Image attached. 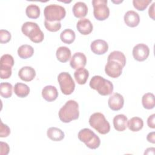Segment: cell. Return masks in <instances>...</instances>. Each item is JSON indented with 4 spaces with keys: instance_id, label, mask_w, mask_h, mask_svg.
<instances>
[{
    "instance_id": "30bf717a",
    "label": "cell",
    "mask_w": 155,
    "mask_h": 155,
    "mask_svg": "<svg viewBox=\"0 0 155 155\" xmlns=\"http://www.w3.org/2000/svg\"><path fill=\"white\" fill-rule=\"evenodd\" d=\"M122 68L123 67L119 62L115 61H107L105 66V71L108 76L116 78L121 75Z\"/></svg>"
},
{
    "instance_id": "6da1fadb",
    "label": "cell",
    "mask_w": 155,
    "mask_h": 155,
    "mask_svg": "<svg viewBox=\"0 0 155 155\" xmlns=\"http://www.w3.org/2000/svg\"><path fill=\"white\" fill-rule=\"evenodd\" d=\"M59 119L64 123H69L73 120H76L79 116V105L74 100L66 102L59 111Z\"/></svg>"
},
{
    "instance_id": "484cf974",
    "label": "cell",
    "mask_w": 155,
    "mask_h": 155,
    "mask_svg": "<svg viewBox=\"0 0 155 155\" xmlns=\"http://www.w3.org/2000/svg\"><path fill=\"white\" fill-rule=\"evenodd\" d=\"M76 35L73 30L67 28L63 30L60 34L61 40L65 44H70L73 43L75 39Z\"/></svg>"
},
{
    "instance_id": "7a4b0ae2",
    "label": "cell",
    "mask_w": 155,
    "mask_h": 155,
    "mask_svg": "<svg viewBox=\"0 0 155 155\" xmlns=\"http://www.w3.org/2000/svg\"><path fill=\"white\" fill-rule=\"evenodd\" d=\"M90 87L96 90L102 96L111 94L113 91V85L110 81L101 76H94L90 81Z\"/></svg>"
},
{
    "instance_id": "d590c367",
    "label": "cell",
    "mask_w": 155,
    "mask_h": 155,
    "mask_svg": "<svg viewBox=\"0 0 155 155\" xmlns=\"http://www.w3.org/2000/svg\"><path fill=\"white\" fill-rule=\"evenodd\" d=\"M10 151L8 145L4 142H1V155H7Z\"/></svg>"
},
{
    "instance_id": "e575fe53",
    "label": "cell",
    "mask_w": 155,
    "mask_h": 155,
    "mask_svg": "<svg viewBox=\"0 0 155 155\" xmlns=\"http://www.w3.org/2000/svg\"><path fill=\"white\" fill-rule=\"evenodd\" d=\"M0 137H7L10 134V129L6 125L3 124V122H1V127H0Z\"/></svg>"
},
{
    "instance_id": "ffe728a7",
    "label": "cell",
    "mask_w": 155,
    "mask_h": 155,
    "mask_svg": "<svg viewBox=\"0 0 155 155\" xmlns=\"http://www.w3.org/2000/svg\"><path fill=\"white\" fill-rule=\"evenodd\" d=\"M89 76L88 71L84 68V67H81L76 69V70L74 73V77L78 84L80 85L85 84Z\"/></svg>"
},
{
    "instance_id": "e0dca14e",
    "label": "cell",
    "mask_w": 155,
    "mask_h": 155,
    "mask_svg": "<svg viewBox=\"0 0 155 155\" xmlns=\"http://www.w3.org/2000/svg\"><path fill=\"white\" fill-rule=\"evenodd\" d=\"M42 96L45 101L52 102L58 97V91L54 86L47 85L42 90Z\"/></svg>"
},
{
    "instance_id": "83f0119b",
    "label": "cell",
    "mask_w": 155,
    "mask_h": 155,
    "mask_svg": "<svg viewBox=\"0 0 155 155\" xmlns=\"http://www.w3.org/2000/svg\"><path fill=\"white\" fill-rule=\"evenodd\" d=\"M142 104L145 109H153L155 105L154 95L151 93H147L144 94L142 98Z\"/></svg>"
},
{
    "instance_id": "8992f818",
    "label": "cell",
    "mask_w": 155,
    "mask_h": 155,
    "mask_svg": "<svg viewBox=\"0 0 155 155\" xmlns=\"http://www.w3.org/2000/svg\"><path fill=\"white\" fill-rule=\"evenodd\" d=\"M78 139L90 149H96L101 144V140L91 130L84 128L78 133Z\"/></svg>"
},
{
    "instance_id": "4dcf8cb0",
    "label": "cell",
    "mask_w": 155,
    "mask_h": 155,
    "mask_svg": "<svg viewBox=\"0 0 155 155\" xmlns=\"http://www.w3.org/2000/svg\"><path fill=\"white\" fill-rule=\"evenodd\" d=\"M0 65L1 67H12L14 65V59L13 56L8 54L2 55L1 58Z\"/></svg>"
},
{
    "instance_id": "52a82bcc",
    "label": "cell",
    "mask_w": 155,
    "mask_h": 155,
    "mask_svg": "<svg viewBox=\"0 0 155 155\" xmlns=\"http://www.w3.org/2000/svg\"><path fill=\"white\" fill-rule=\"evenodd\" d=\"M58 81L61 91L65 95L71 94L74 90L75 83L70 73L62 72L58 76Z\"/></svg>"
},
{
    "instance_id": "4316f807",
    "label": "cell",
    "mask_w": 155,
    "mask_h": 155,
    "mask_svg": "<svg viewBox=\"0 0 155 155\" xmlns=\"http://www.w3.org/2000/svg\"><path fill=\"white\" fill-rule=\"evenodd\" d=\"M107 61H115L119 62L124 68L126 64V58L120 51H113L108 56Z\"/></svg>"
},
{
    "instance_id": "ba28073f",
    "label": "cell",
    "mask_w": 155,
    "mask_h": 155,
    "mask_svg": "<svg viewBox=\"0 0 155 155\" xmlns=\"http://www.w3.org/2000/svg\"><path fill=\"white\" fill-rule=\"evenodd\" d=\"M93 15L98 21H104L110 15V9L107 6V0H93Z\"/></svg>"
},
{
    "instance_id": "836d02e7",
    "label": "cell",
    "mask_w": 155,
    "mask_h": 155,
    "mask_svg": "<svg viewBox=\"0 0 155 155\" xmlns=\"http://www.w3.org/2000/svg\"><path fill=\"white\" fill-rule=\"evenodd\" d=\"M11 38V33L8 31L2 29L0 30V42L1 44L7 43L10 41Z\"/></svg>"
},
{
    "instance_id": "1f68e13d",
    "label": "cell",
    "mask_w": 155,
    "mask_h": 155,
    "mask_svg": "<svg viewBox=\"0 0 155 155\" xmlns=\"http://www.w3.org/2000/svg\"><path fill=\"white\" fill-rule=\"evenodd\" d=\"M151 0H133L134 7L139 11H143L151 2Z\"/></svg>"
},
{
    "instance_id": "2e32d148",
    "label": "cell",
    "mask_w": 155,
    "mask_h": 155,
    "mask_svg": "<svg viewBox=\"0 0 155 155\" xmlns=\"http://www.w3.org/2000/svg\"><path fill=\"white\" fill-rule=\"evenodd\" d=\"M18 76L21 80L25 82H30L35 78L36 71L31 67L25 66L19 70Z\"/></svg>"
},
{
    "instance_id": "d6986e66",
    "label": "cell",
    "mask_w": 155,
    "mask_h": 155,
    "mask_svg": "<svg viewBox=\"0 0 155 155\" xmlns=\"http://www.w3.org/2000/svg\"><path fill=\"white\" fill-rule=\"evenodd\" d=\"M73 13L76 18H84L88 13V7L85 3L79 1L74 4L73 7Z\"/></svg>"
},
{
    "instance_id": "603a6c76",
    "label": "cell",
    "mask_w": 155,
    "mask_h": 155,
    "mask_svg": "<svg viewBox=\"0 0 155 155\" xmlns=\"http://www.w3.org/2000/svg\"><path fill=\"white\" fill-rule=\"evenodd\" d=\"M143 126V120L139 117H133L131 118L127 122V127L129 130L133 131H138L140 130Z\"/></svg>"
},
{
    "instance_id": "7c38bea8",
    "label": "cell",
    "mask_w": 155,
    "mask_h": 155,
    "mask_svg": "<svg viewBox=\"0 0 155 155\" xmlns=\"http://www.w3.org/2000/svg\"><path fill=\"white\" fill-rule=\"evenodd\" d=\"M90 48L93 53L101 55L105 54L108 51V45L104 40L96 39L91 42Z\"/></svg>"
},
{
    "instance_id": "7402d4cb",
    "label": "cell",
    "mask_w": 155,
    "mask_h": 155,
    "mask_svg": "<svg viewBox=\"0 0 155 155\" xmlns=\"http://www.w3.org/2000/svg\"><path fill=\"white\" fill-rule=\"evenodd\" d=\"M48 137L53 141H61L64 138V133L56 127H50L47 130Z\"/></svg>"
},
{
    "instance_id": "cb8c5ba5",
    "label": "cell",
    "mask_w": 155,
    "mask_h": 155,
    "mask_svg": "<svg viewBox=\"0 0 155 155\" xmlns=\"http://www.w3.org/2000/svg\"><path fill=\"white\" fill-rule=\"evenodd\" d=\"M14 92L19 97H25L30 93V88L25 84L18 82L15 85Z\"/></svg>"
},
{
    "instance_id": "277c9868",
    "label": "cell",
    "mask_w": 155,
    "mask_h": 155,
    "mask_svg": "<svg viewBox=\"0 0 155 155\" xmlns=\"http://www.w3.org/2000/svg\"><path fill=\"white\" fill-rule=\"evenodd\" d=\"M89 124L91 127L102 134L108 133L110 130V125L105 116L99 112L92 114L89 119Z\"/></svg>"
},
{
    "instance_id": "f1b7e54d",
    "label": "cell",
    "mask_w": 155,
    "mask_h": 155,
    "mask_svg": "<svg viewBox=\"0 0 155 155\" xmlns=\"http://www.w3.org/2000/svg\"><path fill=\"white\" fill-rule=\"evenodd\" d=\"M40 8L36 4H30L25 9L27 17L31 19H37L40 16Z\"/></svg>"
},
{
    "instance_id": "9c48e42d",
    "label": "cell",
    "mask_w": 155,
    "mask_h": 155,
    "mask_svg": "<svg viewBox=\"0 0 155 155\" xmlns=\"http://www.w3.org/2000/svg\"><path fill=\"white\" fill-rule=\"evenodd\" d=\"M150 54V49L145 44H138L133 48V56L135 60L142 62L147 59Z\"/></svg>"
},
{
    "instance_id": "d6a6232c",
    "label": "cell",
    "mask_w": 155,
    "mask_h": 155,
    "mask_svg": "<svg viewBox=\"0 0 155 155\" xmlns=\"http://www.w3.org/2000/svg\"><path fill=\"white\" fill-rule=\"evenodd\" d=\"M44 25L46 29L51 32H56L61 28V24L59 22H49L47 20L44 21Z\"/></svg>"
},
{
    "instance_id": "44dd1931",
    "label": "cell",
    "mask_w": 155,
    "mask_h": 155,
    "mask_svg": "<svg viewBox=\"0 0 155 155\" xmlns=\"http://www.w3.org/2000/svg\"><path fill=\"white\" fill-rule=\"evenodd\" d=\"M70 50L65 46L59 47L56 52L57 59L62 63L67 62L71 58Z\"/></svg>"
},
{
    "instance_id": "74e56055",
    "label": "cell",
    "mask_w": 155,
    "mask_h": 155,
    "mask_svg": "<svg viewBox=\"0 0 155 155\" xmlns=\"http://www.w3.org/2000/svg\"><path fill=\"white\" fill-rule=\"evenodd\" d=\"M154 5H155V2H153L151 4V5L150 7L149 10H148L149 16L153 20H154Z\"/></svg>"
},
{
    "instance_id": "d4e9b609",
    "label": "cell",
    "mask_w": 155,
    "mask_h": 155,
    "mask_svg": "<svg viewBox=\"0 0 155 155\" xmlns=\"http://www.w3.org/2000/svg\"><path fill=\"white\" fill-rule=\"evenodd\" d=\"M33 53L34 49L30 45H22L18 49V54L22 59H27L31 58Z\"/></svg>"
},
{
    "instance_id": "ac0fdd59",
    "label": "cell",
    "mask_w": 155,
    "mask_h": 155,
    "mask_svg": "<svg viewBox=\"0 0 155 155\" xmlns=\"http://www.w3.org/2000/svg\"><path fill=\"white\" fill-rule=\"evenodd\" d=\"M128 119L127 116L123 114H118L113 118V125L116 131H123L127 127Z\"/></svg>"
},
{
    "instance_id": "5bb4252c",
    "label": "cell",
    "mask_w": 155,
    "mask_h": 155,
    "mask_svg": "<svg viewBox=\"0 0 155 155\" xmlns=\"http://www.w3.org/2000/svg\"><path fill=\"white\" fill-rule=\"evenodd\" d=\"M76 28L80 33L83 35H87L91 33L93 26L88 19L82 18L78 21Z\"/></svg>"
},
{
    "instance_id": "9a60e30c",
    "label": "cell",
    "mask_w": 155,
    "mask_h": 155,
    "mask_svg": "<svg viewBox=\"0 0 155 155\" xmlns=\"http://www.w3.org/2000/svg\"><path fill=\"white\" fill-rule=\"evenodd\" d=\"M124 19L126 25L130 27H135L137 26L140 22L139 14L133 10L127 12L124 15Z\"/></svg>"
},
{
    "instance_id": "f546056e",
    "label": "cell",
    "mask_w": 155,
    "mask_h": 155,
    "mask_svg": "<svg viewBox=\"0 0 155 155\" xmlns=\"http://www.w3.org/2000/svg\"><path fill=\"white\" fill-rule=\"evenodd\" d=\"M13 93V86L8 82H1L0 84V94L4 98H9Z\"/></svg>"
},
{
    "instance_id": "8fae6325",
    "label": "cell",
    "mask_w": 155,
    "mask_h": 155,
    "mask_svg": "<svg viewBox=\"0 0 155 155\" xmlns=\"http://www.w3.org/2000/svg\"><path fill=\"white\" fill-rule=\"evenodd\" d=\"M108 107L113 111L120 110L124 104V97L118 93H114L111 95L108 101Z\"/></svg>"
},
{
    "instance_id": "4fadbf2b",
    "label": "cell",
    "mask_w": 155,
    "mask_h": 155,
    "mask_svg": "<svg viewBox=\"0 0 155 155\" xmlns=\"http://www.w3.org/2000/svg\"><path fill=\"white\" fill-rule=\"evenodd\" d=\"M87 63V58L85 55L81 52L75 53L71 58L70 65L72 68L78 69L84 67Z\"/></svg>"
},
{
    "instance_id": "8d00e7d4",
    "label": "cell",
    "mask_w": 155,
    "mask_h": 155,
    "mask_svg": "<svg viewBox=\"0 0 155 155\" xmlns=\"http://www.w3.org/2000/svg\"><path fill=\"white\" fill-rule=\"evenodd\" d=\"M154 118H155V114H153L150 115L148 117V119H147V125L151 128H155Z\"/></svg>"
},
{
    "instance_id": "f35d334b",
    "label": "cell",
    "mask_w": 155,
    "mask_h": 155,
    "mask_svg": "<svg viewBox=\"0 0 155 155\" xmlns=\"http://www.w3.org/2000/svg\"><path fill=\"white\" fill-rule=\"evenodd\" d=\"M147 140L152 143H155V133L154 131L151 132L148 134L147 136Z\"/></svg>"
},
{
    "instance_id": "5b68a950",
    "label": "cell",
    "mask_w": 155,
    "mask_h": 155,
    "mask_svg": "<svg viewBox=\"0 0 155 155\" xmlns=\"http://www.w3.org/2000/svg\"><path fill=\"white\" fill-rule=\"evenodd\" d=\"M45 20L49 22H59L63 19L66 15L64 7L58 4H50L44 10Z\"/></svg>"
},
{
    "instance_id": "3957f363",
    "label": "cell",
    "mask_w": 155,
    "mask_h": 155,
    "mask_svg": "<svg viewBox=\"0 0 155 155\" xmlns=\"http://www.w3.org/2000/svg\"><path fill=\"white\" fill-rule=\"evenodd\" d=\"M21 30L24 35L28 37L35 43H39L44 40V35L36 22H26L24 23Z\"/></svg>"
}]
</instances>
